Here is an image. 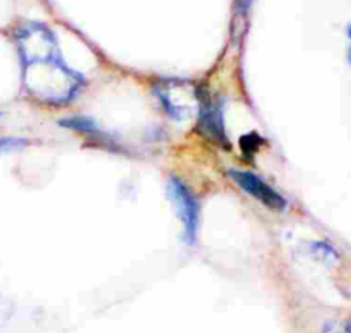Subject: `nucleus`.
<instances>
[{
    "label": "nucleus",
    "instance_id": "nucleus-1",
    "mask_svg": "<svg viewBox=\"0 0 351 333\" xmlns=\"http://www.w3.org/2000/svg\"><path fill=\"white\" fill-rule=\"evenodd\" d=\"M23 78L29 89L49 101H66L75 95L82 78L63 62L52 32L37 22L16 33Z\"/></svg>",
    "mask_w": 351,
    "mask_h": 333
},
{
    "label": "nucleus",
    "instance_id": "nucleus-2",
    "mask_svg": "<svg viewBox=\"0 0 351 333\" xmlns=\"http://www.w3.org/2000/svg\"><path fill=\"white\" fill-rule=\"evenodd\" d=\"M155 90L163 107L173 118L181 119L189 116L199 108L200 88L191 85L188 81L177 78L162 79Z\"/></svg>",
    "mask_w": 351,
    "mask_h": 333
},
{
    "label": "nucleus",
    "instance_id": "nucleus-3",
    "mask_svg": "<svg viewBox=\"0 0 351 333\" xmlns=\"http://www.w3.org/2000/svg\"><path fill=\"white\" fill-rule=\"evenodd\" d=\"M167 192L173 201L176 211L180 217L184 229V240L188 244H193L196 240L197 222H199V207L191 190L185 184L177 178L170 177L167 182Z\"/></svg>",
    "mask_w": 351,
    "mask_h": 333
},
{
    "label": "nucleus",
    "instance_id": "nucleus-4",
    "mask_svg": "<svg viewBox=\"0 0 351 333\" xmlns=\"http://www.w3.org/2000/svg\"><path fill=\"white\" fill-rule=\"evenodd\" d=\"M229 177L251 197L261 201L270 210L282 211L287 206L285 199L267 182H265L262 178H259L256 174L251 171L244 170H229Z\"/></svg>",
    "mask_w": 351,
    "mask_h": 333
},
{
    "label": "nucleus",
    "instance_id": "nucleus-5",
    "mask_svg": "<svg viewBox=\"0 0 351 333\" xmlns=\"http://www.w3.org/2000/svg\"><path fill=\"white\" fill-rule=\"evenodd\" d=\"M197 130L215 144L226 145L228 143L221 103L217 99H211L203 89H200V103L197 108Z\"/></svg>",
    "mask_w": 351,
    "mask_h": 333
},
{
    "label": "nucleus",
    "instance_id": "nucleus-6",
    "mask_svg": "<svg viewBox=\"0 0 351 333\" xmlns=\"http://www.w3.org/2000/svg\"><path fill=\"white\" fill-rule=\"evenodd\" d=\"M62 125L67 126V127H73L77 130H82V132H96V125L86 118H70V119H64L62 122Z\"/></svg>",
    "mask_w": 351,
    "mask_h": 333
},
{
    "label": "nucleus",
    "instance_id": "nucleus-7",
    "mask_svg": "<svg viewBox=\"0 0 351 333\" xmlns=\"http://www.w3.org/2000/svg\"><path fill=\"white\" fill-rule=\"evenodd\" d=\"M322 330L324 333H350V323L348 321L333 319L325 322Z\"/></svg>",
    "mask_w": 351,
    "mask_h": 333
},
{
    "label": "nucleus",
    "instance_id": "nucleus-8",
    "mask_svg": "<svg viewBox=\"0 0 351 333\" xmlns=\"http://www.w3.org/2000/svg\"><path fill=\"white\" fill-rule=\"evenodd\" d=\"M251 4V0H236V10L239 12H245Z\"/></svg>",
    "mask_w": 351,
    "mask_h": 333
}]
</instances>
